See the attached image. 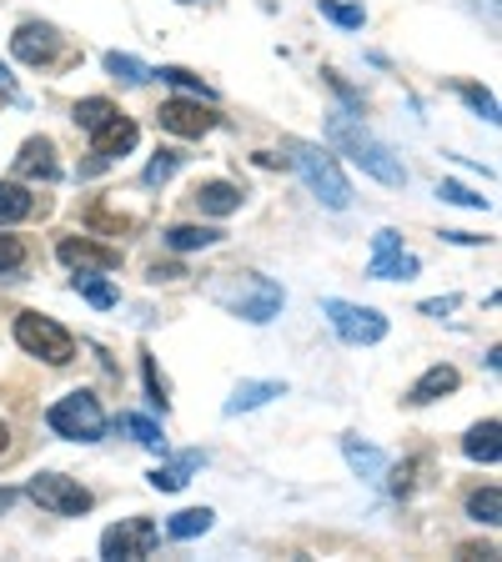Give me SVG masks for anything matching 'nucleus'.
<instances>
[{
	"label": "nucleus",
	"mask_w": 502,
	"mask_h": 562,
	"mask_svg": "<svg viewBox=\"0 0 502 562\" xmlns=\"http://www.w3.org/2000/svg\"><path fill=\"white\" fill-rule=\"evenodd\" d=\"M327 141L347 156L352 167L367 171L372 181H383V186H392V192H402V186H407L402 156H392V146L377 141V136H372L357 116H332V121H327Z\"/></svg>",
	"instance_id": "1"
},
{
	"label": "nucleus",
	"mask_w": 502,
	"mask_h": 562,
	"mask_svg": "<svg viewBox=\"0 0 502 562\" xmlns=\"http://www.w3.org/2000/svg\"><path fill=\"white\" fill-rule=\"evenodd\" d=\"M287 151H292V167L301 171V181L317 192V202L332 206V211H347L352 186L342 176V167H336V156H327L322 146H311V141H287Z\"/></svg>",
	"instance_id": "2"
},
{
	"label": "nucleus",
	"mask_w": 502,
	"mask_h": 562,
	"mask_svg": "<svg viewBox=\"0 0 502 562\" xmlns=\"http://www.w3.org/2000/svg\"><path fill=\"white\" fill-rule=\"evenodd\" d=\"M216 301L231 311V317H241V322H272L276 311H282V287H276L272 276H256V272H241L237 287H221L216 291Z\"/></svg>",
	"instance_id": "3"
},
{
	"label": "nucleus",
	"mask_w": 502,
	"mask_h": 562,
	"mask_svg": "<svg viewBox=\"0 0 502 562\" xmlns=\"http://www.w3.org/2000/svg\"><path fill=\"white\" fill-rule=\"evenodd\" d=\"M46 427L56 437H66V443H101L106 437V412H101V402L91 392H71L46 412Z\"/></svg>",
	"instance_id": "4"
},
{
	"label": "nucleus",
	"mask_w": 502,
	"mask_h": 562,
	"mask_svg": "<svg viewBox=\"0 0 502 562\" xmlns=\"http://www.w3.org/2000/svg\"><path fill=\"white\" fill-rule=\"evenodd\" d=\"M15 342H21L31 357L50 362V367H66V362L76 357L71 332H66L56 317H41V311H21V317H15Z\"/></svg>",
	"instance_id": "5"
},
{
	"label": "nucleus",
	"mask_w": 502,
	"mask_h": 562,
	"mask_svg": "<svg viewBox=\"0 0 502 562\" xmlns=\"http://www.w3.org/2000/svg\"><path fill=\"white\" fill-rule=\"evenodd\" d=\"M322 311H327V322H332V332L342 336V342H352V347H377L387 336V317L372 307H352V301H342V297H327Z\"/></svg>",
	"instance_id": "6"
},
{
	"label": "nucleus",
	"mask_w": 502,
	"mask_h": 562,
	"mask_svg": "<svg viewBox=\"0 0 502 562\" xmlns=\"http://www.w3.org/2000/svg\"><path fill=\"white\" fill-rule=\"evenodd\" d=\"M25 497H31V503H41L50 517H81V513H91V492H85L76 478H66V472H41V478H31V482H25Z\"/></svg>",
	"instance_id": "7"
},
{
	"label": "nucleus",
	"mask_w": 502,
	"mask_h": 562,
	"mask_svg": "<svg viewBox=\"0 0 502 562\" xmlns=\"http://www.w3.org/2000/svg\"><path fill=\"white\" fill-rule=\"evenodd\" d=\"M156 542H161V527L151 517H126V523L106 527L101 532V558L106 562H136V558H151Z\"/></svg>",
	"instance_id": "8"
},
{
	"label": "nucleus",
	"mask_w": 502,
	"mask_h": 562,
	"mask_svg": "<svg viewBox=\"0 0 502 562\" xmlns=\"http://www.w3.org/2000/svg\"><path fill=\"white\" fill-rule=\"evenodd\" d=\"M156 121H161V131H171V136H186V141H196V136H206L216 126V111H212V101H161V111H156Z\"/></svg>",
	"instance_id": "9"
},
{
	"label": "nucleus",
	"mask_w": 502,
	"mask_h": 562,
	"mask_svg": "<svg viewBox=\"0 0 502 562\" xmlns=\"http://www.w3.org/2000/svg\"><path fill=\"white\" fill-rule=\"evenodd\" d=\"M56 256L71 266V272H116L121 266L116 246H101V241H91V237H60Z\"/></svg>",
	"instance_id": "10"
},
{
	"label": "nucleus",
	"mask_w": 502,
	"mask_h": 562,
	"mask_svg": "<svg viewBox=\"0 0 502 562\" xmlns=\"http://www.w3.org/2000/svg\"><path fill=\"white\" fill-rule=\"evenodd\" d=\"M136 121H126L116 111V116L106 121V126H96V131H91V156H96V161H91V167L85 171H96V167H106V161H116V156H126L136 146Z\"/></svg>",
	"instance_id": "11"
},
{
	"label": "nucleus",
	"mask_w": 502,
	"mask_h": 562,
	"mask_svg": "<svg viewBox=\"0 0 502 562\" xmlns=\"http://www.w3.org/2000/svg\"><path fill=\"white\" fill-rule=\"evenodd\" d=\"M11 50H15V60H25V66H50L56 50H60V36L50 31V25H41V21H25L21 31L11 36Z\"/></svg>",
	"instance_id": "12"
},
{
	"label": "nucleus",
	"mask_w": 502,
	"mask_h": 562,
	"mask_svg": "<svg viewBox=\"0 0 502 562\" xmlns=\"http://www.w3.org/2000/svg\"><path fill=\"white\" fill-rule=\"evenodd\" d=\"M457 382H463V377H457V367L437 362V367H427L418 382L407 387V402H412V408H427V402H437V397H453Z\"/></svg>",
	"instance_id": "13"
},
{
	"label": "nucleus",
	"mask_w": 502,
	"mask_h": 562,
	"mask_svg": "<svg viewBox=\"0 0 502 562\" xmlns=\"http://www.w3.org/2000/svg\"><path fill=\"white\" fill-rule=\"evenodd\" d=\"M15 176H25V181H56L60 176V167H56V146L46 141V136H36V141H25L21 146V156H15Z\"/></svg>",
	"instance_id": "14"
},
{
	"label": "nucleus",
	"mask_w": 502,
	"mask_h": 562,
	"mask_svg": "<svg viewBox=\"0 0 502 562\" xmlns=\"http://www.w3.org/2000/svg\"><path fill=\"white\" fill-rule=\"evenodd\" d=\"M192 202L206 216H231V211H241V186H231V181H202L192 192Z\"/></svg>",
	"instance_id": "15"
},
{
	"label": "nucleus",
	"mask_w": 502,
	"mask_h": 562,
	"mask_svg": "<svg viewBox=\"0 0 502 562\" xmlns=\"http://www.w3.org/2000/svg\"><path fill=\"white\" fill-rule=\"evenodd\" d=\"M272 397H287V382H241L237 392L227 397V417H241V412H256V408H266Z\"/></svg>",
	"instance_id": "16"
},
{
	"label": "nucleus",
	"mask_w": 502,
	"mask_h": 562,
	"mask_svg": "<svg viewBox=\"0 0 502 562\" xmlns=\"http://www.w3.org/2000/svg\"><path fill=\"white\" fill-rule=\"evenodd\" d=\"M498 437H502V422L488 417V422H478V427L463 437V452L472 457V462H498V457H502V443H498Z\"/></svg>",
	"instance_id": "17"
},
{
	"label": "nucleus",
	"mask_w": 502,
	"mask_h": 562,
	"mask_svg": "<svg viewBox=\"0 0 502 562\" xmlns=\"http://www.w3.org/2000/svg\"><path fill=\"white\" fill-rule=\"evenodd\" d=\"M418 272H422V262L418 256H407L402 246H397V252L372 256V266H367V276H377V282H412Z\"/></svg>",
	"instance_id": "18"
},
{
	"label": "nucleus",
	"mask_w": 502,
	"mask_h": 562,
	"mask_svg": "<svg viewBox=\"0 0 502 562\" xmlns=\"http://www.w3.org/2000/svg\"><path fill=\"white\" fill-rule=\"evenodd\" d=\"M36 211V196L25 192L21 181H0V227H15Z\"/></svg>",
	"instance_id": "19"
},
{
	"label": "nucleus",
	"mask_w": 502,
	"mask_h": 562,
	"mask_svg": "<svg viewBox=\"0 0 502 562\" xmlns=\"http://www.w3.org/2000/svg\"><path fill=\"white\" fill-rule=\"evenodd\" d=\"M227 237V231H216V227H167V246L171 252H206V246H216V241Z\"/></svg>",
	"instance_id": "20"
},
{
	"label": "nucleus",
	"mask_w": 502,
	"mask_h": 562,
	"mask_svg": "<svg viewBox=\"0 0 502 562\" xmlns=\"http://www.w3.org/2000/svg\"><path fill=\"white\" fill-rule=\"evenodd\" d=\"M212 507H186V513H176L167 523V538H176V542H186V538H202V532H212Z\"/></svg>",
	"instance_id": "21"
},
{
	"label": "nucleus",
	"mask_w": 502,
	"mask_h": 562,
	"mask_svg": "<svg viewBox=\"0 0 502 562\" xmlns=\"http://www.w3.org/2000/svg\"><path fill=\"white\" fill-rule=\"evenodd\" d=\"M71 287L81 291V297L91 301L96 311H106V307H116V301H121V297H116V287H111L106 276H96V272H76V276H71Z\"/></svg>",
	"instance_id": "22"
},
{
	"label": "nucleus",
	"mask_w": 502,
	"mask_h": 562,
	"mask_svg": "<svg viewBox=\"0 0 502 562\" xmlns=\"http://www.w3.org/2000/svg\"><path fill=\"white\" fill-rule=\"evenodd\" d=\"M192 467H202V457H196V452H186L176 467H156V472H151V478H146V482H151L156 492H181V488H186V482H192Z\"/></svg>",
	"instance_id": "23"
},
{
	"label": "nucleus",
	"mask_w": 502,
	"mask_h": 562,
	"mask_svg": "<svg viewBox=\"0 0 502 562\" xmlns=\"http://www.w3.org/2000/svg\"><path fill=\"white\" fill-rule=\"evenodd\" d=\"M342 457H347L352 472H362V478H377V472L387 467V457L377 452V447H362L357 437H342Z\"/></svg>",
	"instance_id": "24"
},
{
	"label": "nucleus",
	"mask_w": 502,
	"mask_h": 562,
	"mask_svg": "<svg viewBox=\"0 0 502 562\" xmlns=\"http://www.w3.org/2000/svg\"><path fill=\"white\" fill-rule=\"evenodd\" d=\"M151 76H161V81H167V85H176V91H192L196 101H216V91H212V85H206L196 71H186V66H161V71H151Z\"/></svg>",
	"instance_id": "25"
},
{
	"label": "nucleus",
	"mask_w": 502,
	"mask_h": 562,
	"mask_svg": "<svg viewBox=\"0 0 502 562\" xmlns=\"http://www.w3.org/2000/svg\"><path fill=\"white\" fill-rule=\"evenodd\" d=\"M116 81H126V85H146L151 81V66H141L136 56H121V50H106V60H101Z\"/></svg>",
	"instance_id": "26"
},
{
	"label": "nucleus",
	"mask_w": 502,
	"mask_h": 562,
	"mask_svg": "<svg viewBox=\"0 0 502 562\" xmlns=\"http://www.w3.org/2000/svg\"><path fill=\"white\" fill-rule=\"evenodd\" d=\"M467 517H472V523L498 527V523H502V492H498V488L472 492V497H467Z\"/></svg>",
	"instance_id": "27"
},
{
	"label": "nucleus",
	"mask_w": 502,
	"mask_h": 562,
	"mask_svg": "<svg viewBox=\"0 0 502 562\" xmlns=\"http://www.w3.org/2000/svg\"><path fill=\"white\" fill-rule=\"evenodd\" d=\"M76 126H81V131H96V126H106L111 116H116V106H111L106 96H85V101H76Z\"/></svg>",
	"instance_id": "28"
},
{
	"label": "nucleus",
	"mask_w": 502,
	"mask_h": 562,
	"mask_svg": "<svg viewBox=\"0 0 502 562\" xmlns=\"http://www.w3.org/2000/svg\"><path fill=\"white\" fill-rule=\"evenodd\" d=\"M121 427L132 432L141 447H151V452H167V437H161V427H156L151 417H141V412H126V417H121Z\"/></svg>",
	"instance_id": "29"
},
{
	"label": "nucleus",
	"mask_w": 502,
	"mask_h": 562,
	"mask_svg": "<svg viewBox=\"0 0 502 562\" xmlns=\"http://www.w3.org/2000/svg\"><path fill=\"white\" fill-rule=\"evenodd\" d=\"M181 161H186L181 151H156L151 161H146V176L141 181H146V186H167V181L181 171Z\"/></svg>",
	"instance_id": "30"
},
{
	"label": "nucleus",
	"mask_w": 502,
	"mask_h": 562,
	"mask_svg": "<svg viewBox=\"0 0 502 562\" xmlns=\"http://www.w3.org/2000/svg\"><path fill=\"white\" fill-rule=\"evenodd\" d=\"M317 11H322L332 25H342V31H362V21H367L362 5H342V0H317Z\"/></svg>",
	"instance_id": "31"
},
{
	"label": "nucleus",
	"mask_w": 502,
	"mask_h": 562,
	"mask_svg": "<svg viewBox=\"0 0 502 562\" xmlns=\"http://www.w3.org/2000/svg\"><path fill=\"white\" fill-rule=\"evenodd\" d=\"M457 96H463L467 106L478 111L482 121H498V101H492L488 91H482V85H472V81H457Z\"/></svg>",
	"instance_id": "32"
},
{
	"label": "nucleus",
	"mask_w": 502,
	"mask_h": 562,
	"mask_svg": "<svg viewBox=\"0 0 502 562\" xmlns=\"http://www.w3.org/2000/svg\"><path fill=\"white\" fill-rule=\"evenodd\" d=\"M437 196H443V202H453V206H472V211H482V206H488V196L467 192V186H457V181H443V186H437Z\"/></svg>",
	"instance_id": "33"
},
{
	"label": "nucleus",
	"mask_w": 502,
	"mask_h": 562,
	"mask_svg": "<svg viewBox=\"0 0 502 562\" xmlns=\"http://www.w3.org/2000/svg\"><path fill=\"white\" fill-rule=\"evenodd\" d=\"M141 371H146V392H151V408L167 412V387H161V377H156V362L141 357Z\"/></svg>",
	"instance_id": "34"
},
{
	"label": "nucleus",
	"mask_w": 502,
	"mask_h": 562,
	"mask_svg": "<svg viewBox=\"0 0 502 562\" xmlns=\"http://www.w3.org/2000/svg\"><path fill=\"white\" fill-rule=\"evenodd\" d=\"M25 262V246L15 237H0V272H15Z\"/></svg>",
	"instance_id": "35"
},
{
	"label": "nucleus",
	"mask_w": 502,
	"mask_h": 562,
	"mask_svg": "<svg viewBox=\"0 0 502 562\" xmlns=\"http://www.w3.org/2000/svg\"><path fill=\"white\" fill-rule=\"evenodd\" d=\"M397 246H402V237H397V231H377V237H372V252H377V256L397 252Z\"/></svg>",
	"instance_id": "36"
},
{
	"label": "nucleus",
	"mask_w": 502,
	"mask_h": 562,
	"mask_svg": "<svg viewBox=\"0 0 502 562\" xmlns=\"http://www.w3.org/2000/svg\"><path fill=\"white\" fill-rule=\"evenodd\" d=\"M457 307V297H443V301H422V311H427V317H447V311Z\"/></svg>",
	"instance_id": "37"
},
{
	"label": "nucleus",
	"mask_w": 502,
	"mask_h": 562,
	"mask_svg": "<svg viewBox=\"0 0 502 562\" xmlns=\"http://www.w3.org/2000/svg\"><path fill=\"white\" fill-rule=\"evenodd\" d=\"M0 96H5V101H21V91H15V76L5 71V66H0Z\"/></svg>",
	"instance_id": "38"
},
{
	"label": "nucleus",
	"mask_w": 502,
	"mask_h": 562,
	"mask_svg": "<svg viewBox=\"0 0 502 562\" xmlns=\"http://www.w3.org/2000/svg\"><path fill=\"white\" fill-rule=\"evenodd\" d=\"M15 503V492H5V488H0V513H5V507H11Z\"/></svg>",
	"instance_id": "39"
},
{
	"label": "nucleus",
	"mask_w": 502,
	"mask_h": 562,
	"mask_svg": "<svg viewBox=\"0 0 502 562\" xmlns=\"http://www.w3.org/2000/svg\"><path fill=\"white\" fill-rule=\"evenodd\" d=\"M5 447H11V432H5V422H0V452H5Z\"/></svg>",
	"instance_id": "40"
},
{
	"label": "nucleus",
	"mask_w": 502,
	"mask_h": 562,
	"mask_svg": "<svg viewBox=\"0 0 502 562\" xmlns=\"http://www.w3.org/2000/svg\"><path fill=\"white\" fill-rule=\"evenodd\" d=\"M181 5H192V0H181Z\"/></svg>",
	"instance_id": "41"
}]
</instances>
